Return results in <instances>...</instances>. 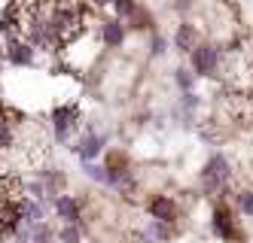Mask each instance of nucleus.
Masks as SVG:
<instances>
[{
  "instance_id": "obj_8",
  "label": "nucleus",
  "mask_w": 253,
  "mask_h": 243,
  "mask_svg": "<svg viewBox=\"0 0 253 243\" xmlns=\"http://www.w3.org/2000/svg\"><path fill=\"white\" fill-rule=\"evenodd\" d=\"M88 207V198H77V195H58L52 201V210L61 219V225H83V213Z\"/></svg>"
},
{
  "instance_id": "obj_6",
  "label": "nucleus",
  "mask_w": 253,
  "mask_h": 243,
  "mask_svg": "<svg viewBox=\"0 0 253 243\" xmlns=\"http://www.w3.org/2000/svg\"><path fill=\"white\" fill-rule=\"evenodd\" d=\"M104 146H107V134H104V131L85 128V131H80V134H77V140H74V146H70V149L77 152V158L83 164V161H95L104 152Z\"/></svg>"
},
{
  "instance_id": "obj_13",
  "label": "nucleus",
  "mask_w": 253,
  "mask_h": 243,
  "mask_svg": "<svg viewBox=\"0 0 253 243\" xmlns=\"http://www.w3.org/2000/svg\"><path fill=\"white\" fill-rule=\"evenodd\" d=\"M128 28L131 31H140V34H156V15H153V9H147V6H137L134 9V15L128 18Z\"/></svg>"
},
{
  "instance_id": "obj_17",
  "label": "nucleus",
  "mask_w": 253,
  "mask_h": 243,
  "mask_svg": "<svg viewBox=\"0 0 253 243\" xmlns=\"http://www.w3.org/2000/svg\"><path fill=\"white\" fill-rule=\"evenodd\" d=\"M235 210H238L244 219H253V189L235 192Z\"/></svg>"
},
{
  "instance_id": "obj_21",
  "label": "nucleus",
  "mask_w": 253,
  "mask_h": 243,
  "mask_svg": "<svg viewBox=\"0 0 253 243\" xmlns=\"http://www.w3.org/2000/svg\"><path fill=\"white\" fill-rule=\"evenodd\" d=\"M15 143H19V137H15V128H12V125H0V152H9Z\"/></svg>"
},
{
  "instance_id": "obj_11",
  "label": "nucleus",
  "mask_w": 253,
  "mask_h": 243,
  "mask_svg": "<svg viewBox=\"0 0 253 243\" xmlns=\"http://www.w3.org/2000/svg\"><path fill=\"white\" fill-rule=\"evenodd\" d=\"M37 179L46 185V192H49L52 198L64 195V189H67V176H64V171H58V167H52V164H40V167H37Z\"/></svg>"
},
{
  "instance_id": "obj_16",
  "label": "nucleus",
  "mask_w": 253,
  "mask_h": 243,
  "mask_svg": "<svg viewBox=\"0 0 253 243\" xmlns=\"http://www.w3.org/2000/svg\"><path fill=\"white\" fill-rule=\"evenodd\" d=\"M195 82H198V76L192 73V67H177L174 70V85L180 91H195Z\"/></svg>"
},
{
  "instance_id": "obj_3",
  "label": "nucleus",
  "mask_w": 253,
  "mask_h": 243,
  "mask_svg": "<svg viewBox=\"0 0 253 243\" xmlns=\"http://www.w3.org/2000/svg\"><path fill=\"white\" fill-rule=\"evenodd\" d=\"M211 234L216 240H223V243H244V231L238 225V219H235V210H232L229 201H220V198L213 201V207H211Z\"/></svg>"
},
{
  "instance_id": "obj_19",
  "label": "nucleus",
  "mask_w": 253,
  "mask_h": 243,
  "mask_svg": "<svg viewBox=\"0 0 253 243\" xmlns=\"http://www.w3.org/2000/svg\"><path fill=\"white\" fill-rule=\"evenodd\" d=\"M83 174L92 179V182H98V185H107V167L104 164H95V161H83Z\"/></svg>"
},
{
  "instance_id": "obj_15",
  "label": "nucleus",
  "mask_w": 253,
  "mask_h": 243,
  "mask_svg": "<svg viewBox=\"0 0 253 243\" xmlns=\"http://www.w3.org/2000/svg\"><path fill=\"white\" fill-rule=\"evenodd\" d=\"M31 243H58V231L49 222H40V225L31 228Z\"/></svg>"
},
{
  "instance_id": "obj_18",
  "label": "nucleus",
  "mask_w": 253,
  "mask_h": 243,
  "mask_svg": "<svg viewBox=\"0 0 253 243\" xmlns=\"http://www.w3.org/2000/svg\"><path fill=\"white\" fill-rule=\"evenodd\" d=\"M85 225H58V243H83Z\"/></svg>"
},
{
  "instance_id": "obj_23",
  "label": "nucleus",
  "mask_w": 253,
  "mask_h": 243,
  "mask_svg": "<svg viewBox=\"0 0 253 243\" xmlns=\"http://www.w3.org/2000/svg\"><path fill=\"white\" fill-rule=\"evenodd\" d=\"M0 243H3V240H0Z\"/></svg>"
},
{
  "instance_id": "obj_1",
  "label": "nucleus",
  "mask_w": 253,
  "mask_h": 243,
  "mask_svg": "<svg viewBox=\"0 0 253 243\" xmlns=\"http://www.w3.org/2000/svg\"><path fill=\"white\" fill-rule=\"evenodd\" d=\"M232 176H235V171H232V161H229L223 152H213V155H211V158L202 164V174H198V182H202V192H205V195L226 201V198H232V192H229Z\"/></svg>"
},
{
  "instance_id": "obj_20",
  "label": "nucleus",
  "mask_w": 253,
  "mask_h": 243,
  "mask_svg": "<svg viewBox=\"0 0 253 243\" xmlns=\"http://www.w3.org/2000/svg\"><path fill=\"white\" fill-rule=\"evenodd\" d=\"M137 6H140L137 0H113V6H110V9H113V15H116V18L128 22V18L134 15V9H137Z\"/></svg>"
},
{
  "instance_id": "obj_14",
  "label": "nucleus",
  "mask_w": 253,
  "mask_h": 243,
  "mask_svg": "<svg viewBox=\"0 0 253 243\" xmlns=\"http://www.w3.org/2000/svg\"><path fill=\"white\" fill-rule=\"evenodd\" d=\"M147 237H150V243H171V240L177 237V225H168V222L150 219V225H147Z\"/></svg>"
},
{
  "instance_id": "obj_22",
  "label": "nucleus",
  "mask_w": 253,
  "mask_h": 243,
  "mask_svg": "<svg viewBox=\"0 0 253 243\" xmlns=\"http://www.w3.org/2000/svg\"><path fill=\"white\" fill-rule=\"evenodd\" d=\"M168 52V40L162 34H153V40H150V55H165Z\"/></svg>"
},
{
  "instance_id": "obj_7",
  "label": "nucleus",
  "mask_w": 253,
  "mask_h": 243,
  "mask_svg": "<svg viewBox=\"0 0 253 243\" xmlns=\"http://www.w3.org/2000/svg\"><path fill=\"white\" fill-rule=\"evenodd\" d=\"M147 213H150V219L177 225V222H180V201L174 195H165V192H153L147 198Z\"/></svg>"
},
{
  "instance_id": "obj_5",
  "label": "nucleus",
  "mask_w": 253,
  "mask_h": 243,
  "mask_svg": "<svg viewBox=\"0 0 253 243\" xmlns=\"http://www.w3.org/2000/svg\"><path fill=\"white\" fill-rule=\"evenodd\" d=\"M0 58L12 67H37V49L25 36H3L0 40Z\"/></svg>"
},
{
  "instance_id": "obj_9",
  "label": "nucleus",
  "mask_w": 253,
  "mask_h": 243,
  "mask_svg": "<svg viewBox=\"0 0 253 243\" xmlns=\"http://www.w3.org/2000/svg\"><path fill=\"white\" fill-rule=\"evenodd\" d=\"M98 36H101L104 49H122L125 40H128V25H125L122 18L110 15V18H104V22L98 25Z\"/></svg>"
},
{
  "instance_id": "obj_12",
  "label": "nucleus",
  "mask_w": 253,
  "mask_h": 243,
  "mask_svg": "<svg viewBox=\"0 0 253 243\" xmlns=\"http://www.w3.org/2000/svg\"><path fill=\"white\" fill-rule=\"evenodd\" d=\"M22 219H25V225L34 228V225H40V222H46V204L40 201H31V198H22Z\"/></svg>"
},
{
  "instance_id": "obj_2",
  "label": "nucleus",
  "mask_w": 253,
  "mask_h": 243,
  "mask_svg": "<svg viewBox=\"0 0 253 243\" xmlns=\"http://www.w3.org/2000/svg\"><path fill=\"white\" fill-rule=\"evenodd\" d=\"M189 67L198 79H220L226 70V49L213 40H202L189 52Z\"/></svg>"
},
{
  "instance_id": "obj_4",
  "label": "nucleus",
  "mask_w": 253,
  "mask_h": 243,
  "mask_svg": "<svg viewBox=\"0 0 253 243\" xmlns=\"http://www.w3.org/2000/svg\"><path fill=\"white\" fill-rule=\"evenodd\" d=\"M83 122V106L80 104H55L49 113V125H52V137L58 143H67L74 137V131H80Z\"/></svg>"
},
{
  "instance_id": "obj_10",
  "label": "nucleus",
  "mask_w": 253,
  "mask_h": 243,
  "mask_svg": "<svg viewBox=\"0 0 253 243\" xmlns=\"http://www.w3.org/2000/svg\"><path fill=\"white\" fill-rule=\"evenodd\" d=\"M198 43H202V31H198V25H195V22H189V18H183V22L174 28L171 46H174L180 55H189Z\"/></svg>"
}]
</instances>
